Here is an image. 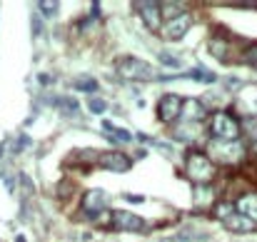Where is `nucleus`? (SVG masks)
<instances>
[{"instance_id": "6e6552de", "label": "nucleus", "mask_w": 257, "mask_h": 242, "mask_svg": "<svg viewBox=\"0 0 257 242\" xmlns=\"http://www.w3.org/2000/svg\"><path fill=\"white\" fill-rule=\"evenodd\" d=\"M180 107H182V97L180 95H163L160 97V102H158V117L163 120V123H175L177 117H180Z\"/></svg>"}, {"instance_id": "ddd939ff", "label": "nucleus", "mask_w": 257, "mask_h": 242, "mask_svg": "<svg viewBox=\"0 0 257 242\" xmlns=\"http://www.w3.org/2000/svg\"><path fill=\"white\" fill-rule=\"evenodd\" d=\"M235 210L240 215H245L250 222L257 225V192H245L237 202H235Z\"/></svg>"}, {"instance_id": "2eb2a0df", "label": "nucleus", "mask_w": 257, "mask_h": 242, "mask_svg": "<svg viewBox=\"0 0 257 242\" xmlns=\"http://www.w3.org/2000/svg\"><path fill=\"white\" fill-rule=\"evenodd\" d=\"M172 135H175V140L195 143V140L200 138V128H197V125H190V123H182V125H177V128L172 130Z\"/></svg>"}, {"instance_id": "f8f14e48", "label": "nucleus", "mask_w": 257, "mask_h": 242, "mask_svg": "<svg viewBox=\"0 0 257 242\" xmlns=\"http://www.w3.org/2000/svg\"><path fill=\"white\" fill-rule=\"evenodd\" d=\"M230 53H232V43H230L227 35L217 33V35L210 38V55L212 58H217L220 63H227L230 60Z\"/></svg>"}, {"instance_id": "9d476101", "label": "nucleus", "mask_w": 257, "mask_h": 242, "mask_svg": "<svg viewBox=\"0 0 257 242\" xmlns=\"http://www.w3.org/2000/svg\"><path fill=\"white\" fill-rule=\"evenodd\" d=\"M83 210H85V215H90V217L102 215L107 210V195L102 190H97V187L87 190L85 195H83Z\"/></svg>"}, {"instance_id": "20e7f679", "label": "nucleus", "mask_w": 257, "mask_h": 242, "mask_svg": "<svg viewBox=\"0 0 257 242\" xmlns=\"http://www.w3.org/2000/svg\"><path fill=\"white\" fill-rule=\"evenodd\" d=\"M115 70H117V75L120 78H125V80H135V82H145V80H153L155 78V73H153V68L145 63V60H140V58H120L117 63H115Z\"/></svg>"}, {"instance_id": "f3484780", "label": "nucleus", "mask_w": 257, "mask_h": 242, "mask_svg": "<svg viewBox=\"0 0 257 242\" xmlns=\"http://www.w3.org/2000/svg\"><path fill=\"white\" fill-rule=\"evenodd\" d=\"M185 13V3H160V15H165V18H177V15H182Z\"/></svg>"}, {"instance_id": "0eeeda50", "label": "nucleus", "mask_w": 257, "mask_h": 242, "mask_svg": "<svg viewBox=\"0 0 257 242\" xmlns=\"http://www.w3.org/2000/svg\"><path fill=\"white\" fill-rule=\"evenodd\" d=\"M97 165L102 170H110V172H127L133 167V160L125 153H120V150H110V153H102L97 158Z\"/></svg>"}, {"instance_id": "cd10ccee", "label": "nucleus", "mask_w": 257, "mask_h": 242, "mask_svg": "<svg viewBox=\"0 0 257 242\" xmlns=\"http://www.w3.org/2000/svg\"><path fill=\"white\" fill-rule=\"evenodd\" d=\"M0 155H3V145H0Z\"/></svg>"}, {"instance_id": "4468645a", "label": "nucleus", "mask_w": 257, "mask_h": 242, "mask_svg": "<svg viewBox=\"0 0 257 242\" xmlns=\"http://www.w3.org/2000/svg\"><path fill=\"white\" fill-rule=\"evenodd\" d=\"M230 232H235V235H247V232H252L257 225L255 222H250L245 215H240V212H235V215H230L225 222H222Z\"/></svg>"}, {"instance_id": "f03ea898", "label": "nucleus", "mask_w": 257, "mask_h": 242, "mask_svg": "<svg viewBox=\"0 0 257 242\" xmlns=\"http://www.w3.org/2000/svg\"><path fill=\"white\" fill-rule=\"evenodd\" d=\"M207 158L215 162H222V165H240L245 160V145L240 140H232V143H225V140H210L207 145Z\"/></svg>"}, {"instance_id": "aec40b11", "label": "nucleus", "mask_w": 257, "mask_h": 242, "mask_svg": "<svg viewBox=\"0 0 257 242\" xmlns=\"http://www.w3.org/2000/svg\"><path fill=\"white\" fill-rule=\"evenodd\" d=\"M73 85L78 90H83V92H97V80L95 78H75Z\"/></svg>"}, {"instance_id": "5701e85b", "label": "nucleus", "mask_w": 257, "mask_h": 242, "mask_svg": "<svg viewBox=\"0 0 257 242\" xmlns=\"http://www.w3.org/2000/svg\"><path fill=\"white\" fill-rule=\"evenodd\" d=\"M245 63H252V65H257V45H250V48L245 50Z\"/></svg>"}, {"instance_id": "423d86ee", "label": "nucleus", "mask_w": 257, "mask_h": 242, "mask_svg": "<svg viewBox=\"0 0 257 242\" xmlns=\"http://www.w3.org/2000/svg\"><path fill=\"white\" fill-rule=\"evenodd\" d=\"M133 8L140 13V18L145 20V25L150 30H160L163 28V15H160V3H150V0H135Z\"/></svg>"}, {"instance_id": "1a4fd4ad", "label": "nucleus", "mask_w": 257, "mask_h": 242, "mask_svg": "<svg viewBox=\"0 0 257 242\" xmlns=\"http://www.w3.org/2000/svg\"><path fill=\"white\" fill-rule=\"evenodd\" d=\"M192 28V13H182V15H177V18H172L168 20V25L163 28V35L168 38V40H180V38H185L187 35V30Z\"/></svg>"}, {"instance_id": "bb28decb", "label": "nucleus", "mask_w": 257, "mask_h": 242, "mask_svg": "<svg viewBox=\"0 0 257 242\" xmlns=\"http://www.w3.org/2000/svg\"><path fill=\"white\" fill-rule=\"evenodd\" d=\"M250 148H252V153H255V155H257V143H252V145H250Z\"/></svg>"}, {"instance_id": "a211bd4d", "label": "nucleus", "mask_w": 257, "mask_h": 242, "mask_svg": "<svg viewBox=\"0 0 257 242\" xmlns=\"http://www.w3.org/2000/svg\"><path fill=\"white\" fill-rule=\"evenodd\" d=\"M235 212H237V210H235L232 202H217V205L212 207V215H215L220 222H225V220H227L230 215H235Z\"/></svg>"}, {"instance_id": "39448f33", "label": "nucleus", "mask_w": 257, "mask_h": 242, "mask_svg": "<svg viewBox=\"0 0 257 242\" xmlns=\"http://www.w3.org/2000/svg\"><path fill=\"white\" fill-rule=\"evenodd\" d=\"M110 227H115L120 232H143L145 220L140 215L127 212V210H115V212H110Z\"/></svg>"}, {"instance_id": "9b49d317", "label": "nucleus", "mask_w": 257, "mask_h": 242, "mask_svg": "<svg viewBox=\"0 0 257 242\" xmlns=\"http://www.w3.org/2000/svg\"><path fill=\"white\" fill-rule=\"evenodd\" d=\"M205 115H207V110H205V105H202L200 100H195V97H187V100H182L180 117H182L185 123H190V125H197L200 120H205Z\"/></svg>"}, {"instance_id": "412c9836", "label": "nucleus", "mask_w": 257, "mask_h": 242, "mask_svg": "<svg viewBox=\"0 0 257 242\" xmlns=\"http://www.w3.org/2000/svg\"><path fill=\"white\" fill-rule=\"evenodd\" d=\"M38 8H40V13H43L45 18H55V15H58V3L43 0V3H38Z\"/></svg>"}, {"instance_id": "6ab92c4d", "label": "nucleus", "mask_w": 257, "mask_h": 242, "mask_svg": "<svg viewBox=\"0 0 257 242\" xmlns=\"http://www.w3.org/2000/svg\"><path fill=\"white\" fill-rule=\"evenodd\" d=\"M102 130H105V133H112V135H115L117 140H122V143H130V140H133V135H130L127 130H120V128H115L112 123H102Z\"/></svg>"}, {"instance_id": "4be33fe9", "label": "nucleus", "mask_w": 257, "mask_h": 242, "mask_svg": "<svg viewBox=\"0 0 257 242\" xmlns=\"http://www.w3.org/2000/svg\"><path fill=\"white\" fill-rule=\"evenodd\" d=\"M87 107H90V112H95V115H102V112L107 110V102H105V100H100V97H90Z\"/></svg>"}, {"instance_id": "dca6fc26", "label": "nucleus", "mask_w": 257, "mask_h": 242, "mask_svg": "<svg viewBox=\"0 0 257 242\" xmlns=\"http://www.w3.org/2000/svg\"><path fill=\"white\" fill-rule=\"evenodd\" d=\"M240 130L247 135L250 145H252V143H257V115H247V117L240 123Z\"/></svg>"}, {"instance_id": "b1692460", "label": "nucleus", "mask_w": 257, "mask_h": 242, "mask_svg": "<svg viewBox=\"0 0 257 242\" xmlns=\"http://www.w3.org/2000/svg\"><path fill=\"white\" fill-rule=\"evenodd\" d=\"M160 60H163L165 65H170V68H180V60H177V58H172V55H168V53H163V55H160Z\"/></svg>"}, {"instance_id": "7ed1b4c3", "label": "nucleus", "mask_w": 257, "mask_h": 242, "mask_svg": "<svg viewBox=\"0 0 257 242\" xmlns=\"http://www.w3.org/2000/svg\"><path fill=\"white\" fill-rule=\"evenodd\" d=\"M210 133L215 135V140H225V143L240 140V135H242L240 120L232 112H225V110L212 112V117H210Z\"/></svg>"}, {"instance_id": "f257e3e1", "label": "nucleus", "mask_w": 257, "mask_h": 242, "mask_svg": "<svg viewBox=\"0 0 257 242\" xmlns=\"http://www.w3.org/2000/svg\"><path fill=\"white\" fill-rule=\"evenodd\" d=\"M185 172H187V177H190L192 182H197V185H207V182L215 177L217 167L212 165V160H210L205 153H200V150H190L187 158H185Z\"/></svg>"}, {"instance_id": "a878e982", "label": "nucleus", "mask_w": 257, "mask_h": 242, "mask_svg": "<svg viewBox=\"0 0 257 242\" xmlns=\"http://www.w3.org/2000/svg\"><path fill=\"white\" fill-rule=\"evenodd\" d=\"M125 200H130V202H143L140 195H125Z\"/></svg>"}, {"instance_id": "393cba45", "label": "nucleus", "mask_w": 257, "mask_h": 242, "mask_svg": "<svg viewBox=\"0 0 257 242\" xmlns=\"http://www.w3.org/2000/svg\"><path fill=\"white\" fill-rule=\"evenodd\" d=\"M90 15H92V18L100 15V3H92V5H90Z\"/></svg>"}]
</instances>
